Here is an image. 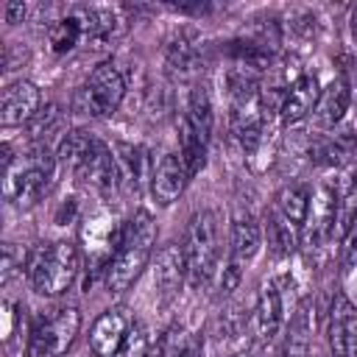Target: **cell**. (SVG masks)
<instances>
[{
	"label": "cell",
	"instance_id": "obj_1",
	"mask_svg": "<svg viewBox=\"0 0 357 357\" xmlns=\"http://www.w3.org/2000/svg\"><path fill=\"white\" fill-rule=\"evenodd\" d=\"M153 245H156V223H153L151 212L137 209L123 223V234H120L117 251H114V257H112V262L106 268V287L112 293L128 290L142 276V271L148 268Z\"/></svg>",
	"mask_w": 357,
	"mask_h": 357
},
{
	"label": "cell",
	"instance_id": "obj_2",
	"mask_svg": "<svg viewBox=\"0 0 357 357\" xmlns=\"http://www.w3.org/2000/svg\"><path fill=\"white\" fill-rule=\"evenodd\" d=\"M56 153L47 145H33L3 167V195L17 206H33L53 184Z\"/></svg>",
	"mask_w": 357,
	"mask_h": 357
},
{
	"label": "cell",
	"instance_id": "obj_3",
	"mask_svg": "<svg viewBox=\"0 0 357 357\" xmlns=\"http://www.w3.org/2000/svg\"><path fill=\"white\" fill-rule=\"evenodd\" d=\"M25 268H28L31 287L45 298H56L73 287L81 271V257H78L75 243L56 240V243H45L33 248Z\"/></svg>",
	"mask_w": 357,
	"mask_h": 357
},
{
	"label": "cell",
	"instance_id": "obj_4",
	"mask_svg": "<svg viewBox=\"0 0 357 357\" xmlns=\"http://www.w3.org/2000/svg\"><path fill=\"white\" fill-rule=\"evenodd\" d=\"M181 251L187 262V282L192 287H204L218 273L220 259V223L212 209H201L190 218Z\"/></svg>",
	"mask_w": 357,
	"mask_h": 357
},
{
	"label": "cell",
	"instance_id": "obj_5",
	"mask_svg": "<svg viewBox=\"0 0 357 357\" xmlns=\"http://www.w3.org/2000/svg\"><path fill=\"white\" fill-rule=\"evenodd\" d=\"M212 126H215V114H212L209 92L204 86H195L178 120V153L190 176H195L206 162L209 142H212Z\"/></svg>",
	"mask_w": 357,
	"mask_h": 357
},
{
	"label": "cell",
	"instance_id": "obj_6",
	"mask_svg": "<svg viewBox=\"0 0 357 357\" xmlns=\"http://www.w3.org/2000/svg\"><path fill=\"white\" fill-rule=\"evenodd\" d=\"M126 98V78L112 61H100L73 92V109L84 117H112Z\"/></svg>",
	"mask_w": 357,
	"mask_h": 357
},
{
	"label": "cell",
	"instance_id": "obj_7",
	"mask_svg": "<svg viewBox=\"0 0 357 357\" xmlns=\"http://www.w3.org/2000/svg\"><path fill=\"white\" fill-rule=\"evenodd\" d=\"M81 329V312L75 307L53 310L31 324V354L33 357H59L64 354Z\"/></svg>",
	"mask_w": 357,
	"mask_h": 357
},
{
	"label": "cell",
	"instance_id": "obj_8",
	"mask_svg": "<svg viewBox=\"0 0 357 357\" xmlns=\"http://www.w3.org/2000/svg\"><path fill=\"white\" fill-rule=\"evenodd\" d=\"M287 321H290V312L284 310V290H282V284L279 282H265L259 296H257V301H254V312L248 318L254 346H259V349L271 346L282 335Z\"/></svg>",
	"mask_w": 357,
	"mask_h": 357
},
{
	"label": "cell",
	"instance_id": "obj_9",
	"mask_svg": "<svg viewBox=\"0 0 357 357\" xmlns=\"http://www.w3.org/2000/svg\"><path fill=\"white\" fill-rule=\"evenodd\" d=\"M335 223H337V190L329 184H321L310 195V212H307V220L301 229L304 248L321 251L335 237Z\"/></svg>",
	"mask_w": 357,
	"mask_h": 357
},
{
	"label": "cell",
	"instance_id": "obj_10",
	"mask_svg": "<svg viewBox=\"0 0 357 357\" xmlns=\"http://www.w3.org/2000/svg\"><path fill=\"white\" fill-rule=\"evenodd\" d=\"M326 343L332 357H357V307L346 293H335L329 304Z\"/></svg>",
	"mask_w": 357,
	"mask_h": 357
},
{
	"label": "cell",
	"instance_id": "obj_11",
	"mask_svg": "<svg viewBox=\"0 0 357 357\" xmlns=\"http://www.w3.org/2000/svg\"><path fill=\"white\" fill-rule=\"evenodd\" d=\"M131 326H134V318L128 315L126 307L103 310L95 318L92 329H89V349H92V354L95 357H114L120 351L123 340L128 337Z\"/></svg>",
	"mask_w": 357,
	"mask_h": 357
},
{
	"label": "cell",
	"instance_id": "obj_12",
	"mask_svg": "<svg viewBox=\"0 0 357 357\" xmlns=\"http://www.w3.org/2000/svg\"><path fill=\"white\" fill-rule=\"evenodd\" d=\"M42 109V95H39V86L33 81H11L6 89H3V98H0V120L6 128L11 126H25L31 123Z\"/></svg>",
	"mask_w": 357,
	"mask_h": 357
},
{
	"label": "cell",
	"instance_id": "obj_13",
	"mask_svg": "<svg viewBox=\"0 0 357 357\" xmlns=\"http://www.w3.org/2000/svg\"><path fill=\"white\" fill-rule=\"evenodd\" d=\"M187 279V262H184V251L181 243H165L156 251V262H153V287L162 304H170L181 284Z\"/></svg>",
	"mask_w": 357,
	"mask_h": 357
},
{
	"label": "cell",
	"instance_id": "obj_14",
	"mask_svg": "<svg viewBox=\"0 0 357 357\" xmlns=\"http://www.w3.org/2000/svg\"><path fill=\"white\" fill-rule=\"evenodd\" d=\"M318 98H321V84L312 73H301L296 75L284 95H282V103H279V117L284 126H296L301 120H307L315 106H318Z\"/></svg>",
	"mask_w": 357,
	"mask_h": 357
},
{
	"label": "cell",
	"instance_id": "obj_15",
	"mask_svg": "<svg viewBox=\"0 0 357 357\" xmlns=\"http://www.w3.org/2000/svg\"><path fill=\"white\" fill-rule=\"evenodd\" d=\"M190 178L192 176H190V170H187V165H184L178 151L162 153V159L156 162L153 176H151V195H153V201L159 206H170L184 192Z\"/></svg>",
	"mask_w": 357,
	"mask_h": 357
},
{
	"label": "cell",
	"instance_id": "obj_16",
	"mask_svg": "<svg viewBox=\"0 0 357 357\" xmlns=\"http://www.w3.org/2000/svg\"><path fill=\"white\" fill-rule=\"evenodd\" d=\"M351 98H354L351 81H349V75L340 73L337 78H332V81L321 89L318 106H315V112H312L315 123H318L321 128H335V126H340V120L346 117V112H349V106H351Z\"/></svg>",
	"mask_w": 357,
	"mask_h": 357
},
{
	"label": "cell",
	"instance_id": "obj_17",
	"mask_svg": "<svg viewBox=\"0 0 357 357\" xmlns=\"http://www.w3.org/2000/svg\"><path fill=\"white\" fill-rule=\"evenodd\" d=\"M262 248V226L251 212H240L231 223V248H229V259L237 262L240 268H245Z\"/></svg>",
	"mask_w": 357,
	"mask_h": 357
},
{
	"label": "cell",
	"instance_id": "obj_18",
	"mask_svg": "<svg viewBox=\"0 0 357 357\" xmlns=\"http://www.w3.org/2000/svg\"><path fill=\"white\" fill-rule=\"evenodd\" d=\"M310 153L324 167H343L354 156V131L351 128H340V131L324 134V137H318L312 142Z\"/></svg>",
	"mask_w": 357,
	"mask_h": 357
},
{
	"label": "cell",
	"instance_id": "obj_19",
	"mask_svg": "<svg viewBox=\"0 0 357 357\" xmlns=\"http://www.w3.org/2000/svg\"><path fill=\"white\" fill-rule=\"evenodd\" d=\"M312 340V312L307 304H298L296 312L290 315L282 343L276 349V357H307Z\"/></svg>",
	"mask_w": 357,
	"mask_h": 357
},
{
	"label": "cell",
	"instance_id": "obj_20",
	"mask_svg": "<svg viewBox=\"0 0 357 357\" xmlns=\"http://www.w3.org/2000/svg\"><path fill=\"white\" fill-rule=\"evenodd\" d=\"M117 165H120V176L123 181H128L131 187H142L148 184L151 187V176H153V159H151V151L142 148V145H126L120 142L117 145Z\"/></svg>",
	"mask_w": 357,
	"mask_h": 357
},
{
	"label": "cell",
	"instance_id": "obj_21",
	"mask_svg": "<svg viewBox=\"0 0 357 357\" xmlns=\"http://www.w3.org/2000/svg\"><path fill=\"white\" fill-rule=\"evenodd\" d=\"M279 218H284L290 226H296L298 231L304 229L307 212H310V190L304 184H287L276 192L273 198V209Z\"/></svg>",
	"mask_w": 357,
	"mask_h": 357
},
{
	"label": "cell",
	"instance_id": "obj_22",
	"mask_svg": "<svg viewBox=\"0 0 357 357\" xmlns=\"http://www.w3.org/2000/svg\"><path fill=\"white\" fill-rule=\"evenodd\" d=\"M84 39H86V33H84V25H81L75 8H70L64 17H59V20H53L47 25V42H50L53 53H70Z\"/></svg>",
	"mask_w": 357,
	"mask_h": 357
},
{
	"label": "cell",
	"instance_id": "obj_23",
	"mask_svg": "<svg viewBox=\"0 0 357 357\" xmlns=\"http://www.w3.org/2000/svg\"><path fill=\"white\" fill-rule=\"evenodd\" d=\"M159 349L162 357H201V340L178 324L170 326L165 337H159Z\"/></svg>",
	"mask_w": 357,
	"mask_h": 357
},
{
	"label": "cell",
	"instance_id": "obj_24",
	"mask_svg": "<svg viewBox=\"0 0 357 357\" xmlns=\"http://www.w3.org/2000/svg\"><path fill=\"white\" fill-rule=\"evenodd\" d=\"M198 42L195 39H187V36H178L167 45V67L176 73V75H192L198 70Z\"/></svg>",
	"mask_w": 357,
	"mask_h": 357
},
{
	"label": "cell",
	"instance_id": "obj_25",
	"mask_svg": "<svg viewBox=\"0 0 357 357\" xmlns=\"http://www.w3.org/2000/svg\"><path fill=\"white\" fill-rule=\"evenodd\" d=\"M59 126H61V112H59L56 103H47V106L39 109V114L28 123V128H31V139H33L36 145H47V137H50Z\"/></svg>",
	"mask_w": 357,
	"mask_h": 357
},
{
	"label": "cell",
	"instance_id": "obj_26",
	"mask_svg": "<svg viewBox=\"0 0 357 357\" xmlns=\"http://www.w3.org/2000/svg\"><path fill=\"white\" fill-rule=\"evenodd\" d=\"M22 262H25L22 251L17 254V245L14 243H6L3 245V282H11V276L22 268Z\"/></svg>",
	"mask_w": 357,
	"mask_h": 357
},
{
	"label": "cell",
	"instance_id": "obj_27",
	"mask_svg": "<svg viewBox=\"0 0 357 357\" xmlns=\"http://www.w3.org/2000/svg\"><path fill=\"white\" fill-rule=\"evenodd\" d=\"M343 262H346V268H351L357 262V220L351 223V229L343 237Z\"/></svg>",
	"mask_w": 357,
	"mask_h": 357
},
{
	"label": "cell",
	"instance_id": "obj_28",
	"mask_svg": "<svg viewBox=\"0 0 357 357\" xmlns=\"http://www.w3.org/2000/svg\"><path fill=\"white\" fill-rule=\"evenodd\" d=\"M25 11H28V6L25 3H8L6 6V20L14 25V22H22L25 20Z\"/></svg>",
	"mask_w": 357,
	"mask_h": 357
},
{
	"label": "cell",
	"instance_id": "obj_29",
	"mask_svg": "<svg viewBox=\"0 0 357 357\" xmlns=\"http://www.w3.org/2000/svg\"><path fill=\"white\" fill-rule=\"evenodd\" d=\"M349 22H351V36H354V42H357V6L351 8V20H349Z\"/></svg>",
	"mask_w": 357,
	"mask_h": 357
},
{
	"label": "cell",
	"instance_id": "obj_30",
	"mask_svg": "<svg viewBox=\"0 0 357 357\" xmlns=\"http://www.w3.org/2000/svg\"><path fill=\"white\" fill-rule=\"evenodd\" d=\"M351 89H354V92H357V81H354V86H351Z\"/></svg>",
	"mask_w": 357,
	"mask_h": 357
}]
</instances>
